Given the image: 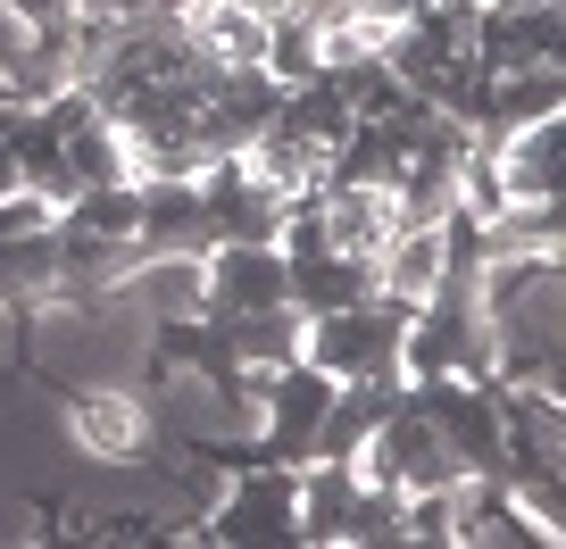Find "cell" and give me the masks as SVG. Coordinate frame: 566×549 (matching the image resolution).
<instances>
[{
	"instance_id": "2e32d148",
	"label": "cell",
	"mask_w": 566,
	"mask_h": 549,
	"mask_svg": "<svg viewBox=\"0 0 566 549\" xmlns=\"http://www.w3.org/2000/svg\"><path fill=\"white\" fill-rule=\"evenodd\" d=\"M342 9H350L358 25H375V34H391V25H408L424 9V0H342Z\"/></svg>"
},
{
	"instance_id": "9a60e30c",
	"label": "cell",
	"mask_w": 566,
	"mask_h": 549,
	"mask_svg": "<svg viewBox=\"0 0 566 549\" xmlns=\"http://www.w3.org/2000/svg\"><path fill=\"white\" fill-rule=\"evenodd\" d=\"M334 549H408V541H400V492H391V483H375V475H358L350 508H342V541H334Z\"/></svg>"
},
{
	"instance_id": "3957f363",
	"label": "cell",
	"mask_w": 566,
	"mask_h": 549,
	"mask_svg": "<svg viewBox=\"0 0 566 549\" xmlns=\"http://www.w3.org/2000/svg\"><path fill=\"white\" fill-rule=\"evenodd\" d=\"M325 408H334V374H325V367H308V358L275 367L266 391H259V458L266 466H308Z\"/></svg>"
},
{
	"instance_id": "9c48e42d",
	"label": "cell",
	"mask_w": 566,
	"mask_h": 549,
	"mask_svg": "<svg viewBox=\"0 0 566 549\" xmlns=\"http://www.w3.org/2000/svg\"><path fill=\"white\" fill-rule=\"evenodd\" d=\"M67 425H75V442H84V458H101V466L142 458V442H150L142 400H134V391H108V383L75 391V400H67Z\"/></svg>"
},
{
	"instance_id": "8fae6325",
	"label": "cell",
	"mask_w": 566,
	"mask_h": 549,
	"mask_svg": "<svg viewBox=\"0 0 566 549\" xmlns=\"http://www.w3.org/2000/svg\"><path fill=\"white\" fill-rule=\"evenodd\" d=\"M325 242L342 250V258H375V250L391 242V225H400V209H391V183H325Z\"/></svg>"
},
{
	"instance_id": "8992f818",
	"label": "cell",
	"mask_w": 566,
	"mask_h": 549,
	"mask_svg": "<svg viewBox=\"0 0 566 549\" xmlns=\"http://www.w3.org/2000/svg\"><path fill=\"white\" fill-rule=\"evenodd\" d=\"M442 275H450V233H442V217H433V225H391V242L375 250V292H384V300H400V308L433 300V292H442Z\"/></svg>"
},
{
	"instance_id": "7c38bea8",
	"label": "cell",
	"mask_w": 566,
	"mask_h": 549,
	"mask_svg": "<svg viewBox=\"0 0 566 549\" xmlns=\"http://www.w3.org/2000/svg\"><path fill=\"white\" fill-rule=\"evenodd\" d=\"M375 292V258H342V250H317V258H283V300L301 317H334V308L367 300Z\"/></svg>"
},
{
	"instance_id": "6da1fadb",
	"label": "cell",
	"mask_w": 566,
	"mask_h": 549,
	"mask_svg": "<svg viewBox=\"0 0 566 549\" xmlns=\"http://www.w3.org/2000/svg\"><path fill=\"white\" fill-rule=\"evenodd\" d=\"M400 334H408V308L367 292V300L334 308V317H301V358L325 367L334 383H350V374H400Z\"/></svg>"
},
{
	"instance_id": "4fadbf2b",
	"label": "cell",
	"mask_w": 566,
	"mask_h": 549,
	"mask_svg": "<svg viewBox=\"0 0 566 549\" xmlns=\"http://www.w3.org/2000/svg\"><path fill=\"white\" fill-rule=\"evenodd\" d=\"M184 34H192V51L217 59V67H259L266 59V18L242 9V0H192V9H184Z\"/></svg>"
},
{
	"instance_id": "ac0fdd59",
	"label": "cell",
	"mask_w": 566,
	"mask_h": 549,
	"mask_svg": "<svg viewBox=\"0 0 566 549\" xmlns=\"http://www.w3.org/2000/svg\"><path fill=\"white\" fill-rule=\"evenodd\" d=\"M9 192H25V183H18V150L0 142V200H9Z\"/></svg>"
},
{
	"instance_id": "30bf717a",
	"label": "cell",
	"mask_w": 566,
	"mask_h": 549,
	"mask_svg": "<svg viewBox=\"0 0 566 549\" xmlns=\"http://www.w3.org/2000/svg\"><path fill=\"white\" fill-rule=\"evenodd\" d=\"M492 142V167H500V192L516 200H558V117H533V125H509V134H483Z\"/></svg>"
},
{
	"instance_id": "52a82bcc",
	"label": "cell",
	"mask_w": 566,
	"mask_h": 549,
	"mask_svg": "<svg viewBox=\"0 0 566 549\" xmlns=\"http://www.w3.org/2000/svg\"><path fill=\"white\" fill-rule=\"evenodd\" d=\"M200 266H209V308H217V317L283 308V250L275 242H217Z\"/></svg>"
},
{
	"instance_id": "7a4b0ae2",
	"label": "cell",
	"mask_w": 566,
	"mask_h": 549,
	"mask_svg": "<svg viewBox=\"0 0 566 549\" xmlns=\"http://www.w3.org/2000/svg\"><path fill=\"white\" fill-rule=\"evenodd\" d=\"M200 525L226 549H292L301 541V466H233V483L209 499Z\"/></svg>"
},
{
	"instance_id": "5b68a950",
	"label": "cell",
	"mask_w": 566,
	"mask_h": 549,
	"mask_svg": "<svg viewBox=\"0 0 566 549\" xmlns=\"http://www.w3.org/2000/svg\"><path fill=\"white\" fill-rule=\"evenodd\" d=\"M134 250H142V258H209V209H200V176H192V183H142Z\"/></svg>"
},
{
	"instance_id": "ba28073f",
	"label": "cell",
	"mask_w": 566,
	"mask_h": 549,
	"mask_svg": "<svg viewBox=\"0 0 566 549\" xmlns=\"http://www.w3.org/2000/svg\"><path fill=\"white\" fill-rule=\"evenodd\" d=\"M459 549H558L500 475H459Z\"/></svg>"
},
{
	"instance_id": "277c9868",
	"label": "cell",
	"mask_w": 566,
	"mask_h": 549,
	"mask_svg": "<svg viewBox=\"0 0 566 549\" xmlns=\"http://www.w3.org/2000/svg\"><path fill=\"white\" fill-rule=\"evenodd\" d=\"M467 51H475L483 67H558V59H566L558 0H500V9H475Z\"/></svg>"
},
{
	"instance_id": "5bb4252c",
	"label": "cell",
	"mask_w": 566,
	"mask_h": 549,
	"mask_svg": "<svg viewBox=\"0 0 566 549\" xmlns=\"http://www.w3.org/2000/svg\"><path fill=\"white\" fill-rule=\"evenodd\" d=\"M217 325H226V341H233L242 367H292V358H301V308L292 300L283 308H242V317H217Z\"/></svg>"
},
{
	"instance_id": "e0dca14e",
	"label": "cell",
	"mask_w": 566,
	"mask_h": 549,
	"mask_svg": "<svg viewBox=\"0 0 566 549\" xmlns=\"http://www.w3.org/2000/svg\"><path fill=\"white\" fill-rule=\"evenodd\" d=\"M18 51H25V25L9 18V0H0V67H9V59H18Z\"/></svg>"
}]
</instances>
